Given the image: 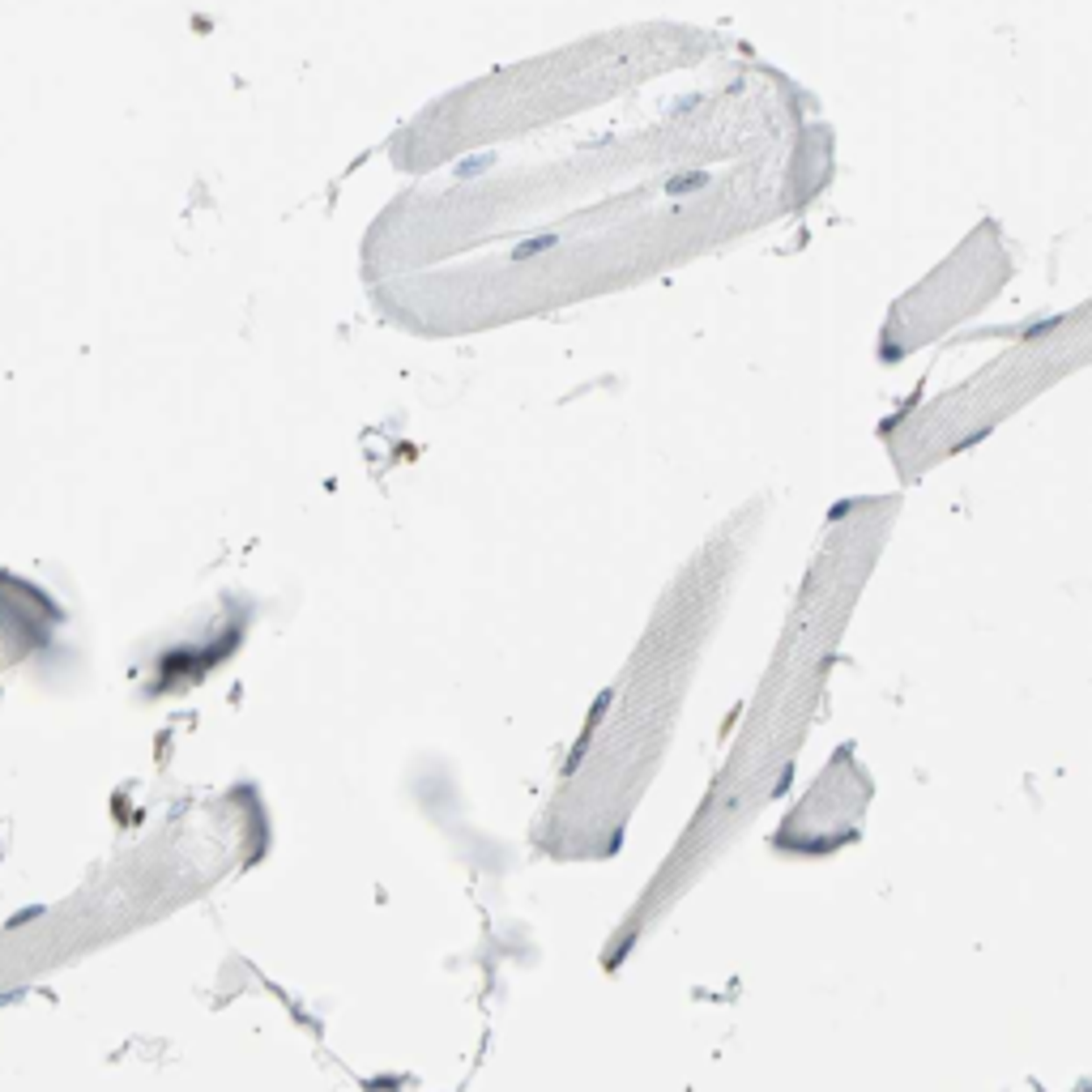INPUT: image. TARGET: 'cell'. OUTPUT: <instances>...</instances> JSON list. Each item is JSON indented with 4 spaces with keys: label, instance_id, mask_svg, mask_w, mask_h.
<instances>
[{
    "label": "cell",
    "instance_id": "cell-1",
    "mask_svg": "<svg viewBox=\"0 0 1092 1092\" xmlns=\"http://www.w3.org/2000/svg\"><path fill=\"white\" fill-rule=\"evenodd\" d=\"M496 163H499V150H474V154H461V159L453 163V180H457V184L483 180L487 171H496Z\"/></svg>",
    "mask_w": 1092,
    "mask_h": 1092
},
{
    "label": "cell",
    "instance_id": "cell-2",
    "mask_svg": "<svg viewBox=\"0 0 1092 1092\" xmlns=\"http://www.w3.org/2000/svg\"><path fill=\"white\" fill-rule=\"evenodd\" d=\"M563 243L560 231H542V235H530V239H521L517 248H512V265H521V261H533V257H542V252H555Z\"/></svg>",
    "mask_w": 1092,
    "mask_h": 1092
},
{
    "label": "cell",
    "instance_id": "cell-3",
    "mask_svg": "<svg viewBox=\"0 0 1092 1092\" xmlns=\"http://www.w3.org/2000/svg\"><path fill=\"white\" fill-rule=\"evenodd\" d=\"M708 184H713L708 171H679V175L666 180V197H687V193H700V188H708Z\"/></svg>",
    "mask_w": 1092,
    "mask_h": 1092
},
{
    "label": "cell",
    "instance_id": "cell-4",
    "mask_svg": "<svg viewBox=\"0 0 1092 1092\" xmlns=\"http://www.w3.org/2000/svg\"><path fill=\"white\" fill-rule=\"evenodd\" d=\"M1062 321H1067L1062 312H1054V316H1037V321H1028L1025 329H1020V337H1025V342H1041V337H1050V333L1059 329Z\"/></svg>",
    "mask_w": 1092,
    "mask_h": 1092
},
{
    "label": "cell",
    "instance_id": "cell-5",
    "mask_svg": "<svg viewBox=\"0 0 1092 1092\" xmlns=\"http://www.w3.org/2000/svg\"><path fill=\"white\" fill-rule=\"evenodd\" d=\"M692 107H695V99L687 95V99H679V102H674V116H683V111H692Z\"/></svg>",
    "mask_w": 1092,
    "mask_h": 1092
}]
</instances>
